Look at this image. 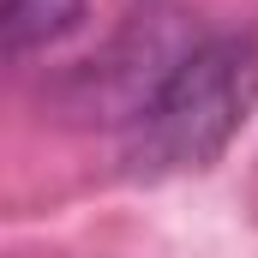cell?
I'll return each mask as SVG.
<instances>
[{"mask_svg":"<svg viewBox=\"0 0 258 258\" xmlns=\"http://www.w3.org/2000/svg\"><path fill=\"white\" fill-rule=\"evenodd\" d=\"M204 48V30L180 6H144L132 12L126 30H114V42L90 60H78L60 78L54 102L72 120H96V126H138L156 96L168 90V78Z\"/></svg>","mask_w":258,"mask_h":258,"instance_id":"obj_2","label":"cell"},{"mask_svg":"<svg viewBox=\"0 0 258 258\" xmlns=\"http://www.w3.org/2000/svg\"><path fill=\"white\" fill-rule=\"evenodd\" d=\"M258 114V36H204L192 60L168 78L156 108L132 126L138 174H192L210 168L240 126Z\"/></svg>","mask_w":258,"mask_h":258,"instance_id":"obj_1","label":"cell"},{"mask_svg":"<svg viewBox=\"0 0 258 258\" xmlns=\"http://www.w3.org/2000/svg\"><path fill=\"white\" fill-rule=\"evenodd\" d=\"M78 24H84V0H6L0 6V36L12 60L66 42Z\"/></svg>","mask_w":258,"mask_h":258,"instance_id":"obj_3","label":"cell"}]
</instances>
